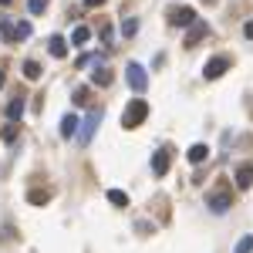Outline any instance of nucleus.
Instances as JSON below:
<instances>
[{"label": "nucleus", "mask_w": 253, "mask_h": 253, "mask_svg": "<svg viewBox=\"0 0 253 253\" xmlns=\"http://www.w3.org/2000/svg\"><path fill=\"white\" fill-rule=\"evenodd\" d=\"M145 118H149V101H145V98H132V101L125 105V112H122V128L132 132V128H138Z\"/></svg>", "instance_id": "obj_1"}, {"label": "nucleus", "mask_w": 253, "mask_h": 253, "mask_svg": "<svg viewBox=\"0 0 253 253\" xmlns=\"http://www.w3.org/2000/svg\"><path fill=\"white\" fill-rule=\"evenodd\" d=\"M206 206H210L213 213H226V210L233 206V193H230L226 186H219V189H213V193L206 196Z\"/></svg>", "instance_id": "obj_2"}, {"label": "nucleus", "mask_w": 253, "mask_h": 253, "mask_svg": "<svg viewBox=\"0 0 253 253\" xmlns=\"http://www.w3.org/2000/svg\"><path fill=\"white\" fill-rule=\"evenodd\" d=\"M226 71H230V58H226V54H216V58L206 61V68H203V78H206V81H216V78H223Z\"/></svg>", "instance_id": "obj_3"}, {"label": "nucleus", "mask_w": 253, "mask_h": 253, "mask_svg": "<svg viewBox=\"0 0 253 253\" xmlns=\"http://www.w3.org/2000/svg\"><path fill=\"white\" fill-rule=\"evenodd\" d=\"M125 75H128V84H132L135 91H145V84H149V75H145V68H142V64H135V61H132V64L125 68Z\"/></svg>", "instance_id": "obj_4"}, {"label": "nucleus", "mask_w": 253, "mask_h": 253, "mask_svg": "<svg viewBox=\"0 0 253 253\" xmlns=\"http://www.w3.org/2000/svg\"><path fill=\"white\" fill-rule=\"evenodd\" d=\"M169 166H172V149H159V152H152V172L156 175H166L169 172Z\"/></svg>", "instance_id": "obj_5"}, {"label": "nucleus", "mask_w": 253, "mask_h": 253, "mask_svg": "<svg viewBox=\"0 0 253 253\" xmlns=\"http://www.w3.org/2000/svg\"><path fill=\"white\" fill-rule=\"evenodd\" d=\"M210 34V27H206V20H193L189 24V31H186V47H196L199 41Z\"/></svg>", "instance_id": "obj_6"}, {"label": "nucleus", "mask_w": 253, "mask_h": 253, "mask_svg": "<svg viewBox=\"0 0 253 253\" xmlns=\"http://www.w3.org/2000/svg\"><path fill=\"white\" fill-rule=\"evenodd\" d=\"M196 20V10H189V7H175V10H169V24L172 27H189Z\"/></svg>", "instance_id": "obj_7"}, {"label": "nucleus", "mask_w": 253, "mask_h": 253, "mask_svg": "<svg viewBox=\"0 0 253 253\" xmlns=\"http://www.w3.org/2000/svg\"><path fill=\"white\" fill-rule=\"evenodd\" d=\"M98 122H101V108H91L88 118H84V128H81V145H88V142H91V132H95Z\"/></svg>", "instance_id": "obj_8"}, {"label": "nucleus", "mask_w": 253, "mask_h": 253, "mask_svg": "<svg viewBox=\"0 0 253 253\" xmlns=\"http://www.w3.org/2000/svg\"><path fill=\"white\" fill-rule=\"evenodd\" d=\"M236 186H240V189H250L253 186V162H243V166L236 169Z\"/></svg>", "instance_id": "obj_9"}, {"label": "nucleus", "mask_w": 253, "mask_h": 253, "mask_svg": "<svg viewBox=\"0 0 253 253\" xmlns=\"http://www.w3.org/2000/svg\"><path fill=\"white\" fill-rule=\"evenodd\" d=\"M78 115H64L61 118V138H71V135H78Z\"/></svg>", "instance_id": "obj_10"}, {"label": "nucleus", "mask_w": 253, "mask_h": 253, "mask_svg": "<svg viewBox=\"0 0 253 253\" xmlns=\"http://www.w3.org/2000/svg\"><path fill=\"white\" fill-rule=\"evenodd\" d=\"M47 51H51V58H68V41L54 34V38L47 41Z\"/></svg>", "instance_id": "obj_11"}, {"label": "nucleus", "mask_w": 253, "mask_h": 253, "mask_svg": "<svg viewBox=\"0 0 253 253\" xmlns=\"http://www.w3.org/2000/svg\"><path fill=\"white\" fill-rule=\"evenodd\" d=\"M91 81H95L98 88H108V84H112V71H108V68L101 64L98 71H91Z\"/></svg>", "instance_id": "obj_12"}, {"label": "nucleus", "mask_w": 253, "mask_h": 253, "mask_svg": "<svg viewBox=\"0 0 253 253\" xmlns=\"http://www.w3.org/2000/svg\"><path fill=\"white\" fill-rule=\"evenodd\" d=\"M206 159H210V149H206L203 142H196L193 149H189V162H196V166H199V162H206Z\"/></svg>", "instance_id": "obj_13"}, {"label": "nucleus", "mask_w": 253, "mask_h": 253, "mask_svg": "<svg viewBox=\"0 0 253 253\" xmlns=\"http://www.w3.org/2000/svg\"><path fill=\"white\" fill-rule=\"evenodd\" d=\"M20 115H24V98L17 95L10 105H7V118H10V122H20Z\"/></svg>", "instance_id": "obj_14"}, {"label": "nucleus", "mask_w": 253, "mask_h": 253, "mask_svg": "<svg viewBox=\"0 0 253 253\" xmlns=\"http://www.w3.org/2000/svg\"><path fill=\"white\" fill-rule=\"evenodd\" d=\"M17 135H20V125H17V122H10V125H3V132H0V138H3L7 145H14V142H17Z\"/></svg>", "instance_id": "obj_15"}, {"label": "nucleus", "mask_w": 253, "mask_h": 253, "mask_svg": "<svg viewBox=\"0 0 253 253\" xmlns=\"http://www.w3.org/2000/svg\"><path fill=\"white\" fill-rule=\"evenodd\" d=\"M71 101H75V105H88V101H91V88H88V84H78L75 95H71Z\"/></svg>", "instance_id": "obj_16"}, {"label": "nucleus", "mask_w": 253, "mask_h": 253, "mask_svg": "<svg viewBox=\"0 0 253 253\" xmlns=\"http://www.w3.org/2000/svg\"><path fill=\"white\" fill-rule=\"evenodd\" d=\"M24 78H27V81H38L41 78V64H38V61H31V58L24 61Z\"/></svg>", "instance_id": "obj_17"}, {"label": "nucleus", "mask_w": 253, "mask_h": 253, "mask_svg": "<svg viewBox=\"0 0 253 253\" xmlns=\"http://www.w3.org/2000/svg\"><path fill=\"white\" fill-rule=\"evenodd\" d=\"M47 199H51L47 189H31V193H27V203H34V206H44Z\"/></svg>", "instance_id": "obj_18"}, {"label": "nucleus", "mask_w": 253, "mask_h": 253, "mask_svg": "<svg viewBox=\"0 0 253 253\" xmlns=\"http://www.w3.org/2000/svg\"><path fill=\"white\" fill-rule=\"evenodd\" d=\"M108 203H112V206H128V193H122V189H108Z\"/></svg>", "instance_id": "obj_19"}, {"label": "nucleus", "mask_w": 253, "mask_h": 253, "mask_svg": "<svg viewBox=\"0 0 253 253\" xmlns=\"http://www.w3.org/2000/svg\"><path fill=\"white\" fill-rule=\"evenodd\" d=\"M88 41H91V31H88V27H75V34H71V44H88Z\"/></svg>", "instance_id": "obj_20"}, {"label": "nucleus", "mask_w": 253, "mask_h": 253, "mask_svg": "<svg viewBox=\"0 0 253 253\" xmlns=\"http://www.w3.org/2000/svg\"><path fill=\"white\" fill-rule=\"evenodd\" d=\"M24 38H31V24H27V20L14 24V41H24Z\"/></svg>", "instance_id": "obj_21"}, {"label": "nucleus", "mask_w": 253, "mask_h": 253, "mask_svg": "<svg viewBox=\"0 0 253 253\" xmlns=\"http://www.w3.org/2000/svg\"><path fill=\"white\" fill-rule=\"evenodd\" d=\"M0 38H3V41H10V44H14V24H10L7 17L0 20Z\"/></svg>", "instance_id": "obj_22"}, {"label": "nucleus", "mask_w": 253, "mask_h": 253, "mask_svg": "<svg viewBox=\"0 0 253 253\" xmlns=\"http://www.w3.org/2000/svg\"><path fill=\"white\" fill-rule=\"evenodd\" d=\"M27 10L38 17V14H44V10H47V0H27Z\"/></svg>", "instance_id": "obj_23"}, {"label": "nucleus", "mask_w": 253, "mask_h": 253, "mask_svg": "<svg viewBox=\"0 0 253 253\" xmlns=\"http://www.w3.org/2000/svg\"><path fill=\"white\" fill-rule=\"evenodd\" d=\"M233 253H253V236H243L240 243H236V250Z\"/></svg>", "instance_id": "obj_24"}, {"label": "nucleus", "mask_w": 253, "mask_h": 253, "mask_svg": "<svg viewBox=\"0 0 253 253\" xmlns=\"http://www.w3.org/2000/svg\"><path fill=\"white\" fill-rule=\"evenodd\" d=\"M135 31H138V24H135V20H125V24H122V34H125V38H132Z\"/></svg>", "instance_id": "obj_25"}, {"label": "nucleus", "mask_w": 253, "mask_h": 253, "mask_svg": "<svg viewBox=\"0 0 253 253\" xmlns=\"http://www.w3.org/2000/svg\"><path fill=\"white\" fill-rule=\"evenodd\" d=\"M243 34H247V38L253 41V20H247V27H243Z\"/></svg>", "instance_id": "obj_26"}, {"label": "nucleus", "mask_w": 253, "mask_h": 253, "mask_svg": "<svg viewBox=\"0 0 253 253\" xmlns=\"http://www.w3.org/2000/svg\"><path fill=\"white\" fill-rule=\"evenodd\" d=\"M84 3H88V7H101L105 0H84Z\"/></svg>", "instance_id": "obj_27"}, {"label": "nucleus", "mask_w": 253, "mask_h": 253, "mask_svg": "<svg viewBox=\"0 0 253 253\" xmlns=\"http://www.w3.org/2000/svg\"><path fill=\"white\" fill-rule=\"evenodd\" d=\"M3 81H7V75H3V68H0V88H3Z\"/></svg>", "instance_id": "obj_28"}, {"label": "nucleus", "mask_w": 253, "mask_h": 253, "mask_svg": "<svg viewBox=\"0 0 253 253\" xmlns=\"http://www.w3.org/2000/svg\"><path fill=\"white\" fill-rule=\"evenodd\" d=\"M7 3H14V0H0V7H7Z\"/></svg>", "instance_id": "obj_29"}]
</instances>
